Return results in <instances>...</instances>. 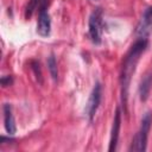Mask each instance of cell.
<instances>
[{
    "instance_id": "6da1fadb",
    "label": "cell",
    "mask_w": 152,
    "mask_h": 152,
    "mask_svg": "<svg viewBox=\"0 0 152 152\" xmlns=\"http://www.w3.org/2000/svg\"><path fill=\"white\" fill-rule=\"evenodd\" d=\"M147 48V39H140L138 38L137 42L131 46L129 51L125 56L122 69H121V76H120V84H121V97L124 106H127V99H128V89L131 78L135 71L137 64L140 59L141 53Z\"/></svg>"
},
{
    "instance_id": "7a4b0ae2",
    "label": "cell",
    "mask_w": 152,
    "mask_h": 152,
    "mask_svg": "<svg viewBox=\"0 0 152 152\" xmlns=\"http://www.w3.org/2000/svg\"><path fill=\"white\" fill-rule=\"evenodd\" d=\"M152 125V114L147 112L141 120V125L137 134L134 135L132 140V145L129 147L131 151H146L147 147V138H148V132Z\"/></svg>"
},
{
    "instance_id": "3957f363",
    "label": "cell",
    "mask_w": 152,
    "mask_h": 152,
    "mask_svg": "<svg viewBox=\"0 0 152 152\" xmlns=\"http://www.w3.org/2000/svg\"><path fill=\"white\" fill-rule=\"evenodd\" d=\"M102 32H103L102 11L100 8H97L89 17V36H90L91 40L95 44H100L101 43Z\"/></svg>"
},
{
    "instance_id": "277c9868",
    "label": "cell",
    "mask_w": 152,
    "mask_h": 152,
    "mask_svg": "<svg viewBox=\"0 0 152 152\" xmlns=\"http://www.w3.org/2000/svg\"><path fill=\"white\" fill-rule=\"evenodd\" d=\"M152 32V6L147 7L137 26V36L140 39H148Z\"/></svg>"
},
{
    "instance_id": "5b68a950",
    "label": "cell",
    "mask_w": 152,
    "mask_h": 152,
    "mask_svg": "<svg viewBox=\"0 0 152 152\" xmlns=\"http://www.w3.org/2000/svg\"><path fill=\"white\" fill-rule=\"evenodd\" d=\"M101 96H102V88H101V84L99 82H96L94 84V88L90 93V96H89V100L87 103V115L90 121L93 120V118L95 116V114L97 112V108L101 102Z\"/></svg>"
},
{
    "instance_id": "8992f818",
    "label": "cell",
    "mask_w": 152,
    "mask_h": 152,
    "mask_svg": "<svg viewBox=\"0 0 152 152\" xmlns=\"http://www.w3.org/2000/svg\"><path fill=\"white\" fill-rule=\"evenodd\" d=\"M50 30H51V19H50V14L46 11V7L44 5L39 10L37 32H38V34H40L43 37H46V36L50 34Z\"/></svg>"
},
{
    "instance_id": "52a82bcc",
    "label": "cell",
    "mask_w": 152,
    "mask_h": 152,
    "mask_svg": "<svg viewBox=\"0 0 152 152\" xmlns=\"http://www.w3.org/2000/svg\"><path fill=\"white\" fill-rule=\"evenodd\" d=\"M120 126H121V112L120 108H116L114 120H113V126H112V132H110V139H109V147L108 151H115L118 140H119V132H120Z\"/></svg>"
},
{
    "instance_id": "ba28073f",
    "label": "cell",
    "mask_w": 152,
    "mask_h": 152,
    "mask_svg": "<svg viewBox=\"0 0 152 152\" xmlns=\"http://www.w3.org/2000/svg\"><path fill=\"white\" fill-rule=\"evenodd\" d=\"M4 124H5V129L8 133V135H13L17 131V126H15L14 116L12 113V108L7 103L4 104Z\"/></svg>"
},
{
    "instance_id": "9c48e42d",
    "label": "cell",
    "mask_w": 152,
    "mask_h": 152,
    "mask_svg": "<svg viewBox=\"0 0 152 152\" xmlns=\"http://www.w3.org/2000/svg\"><path fill=\"white\" fill-rule=\"evenodd\" d=\"M151 88H152V75L147 74V75H145V77L141 80L140 86H139V96H140V100H141L142 102H145V101L148 99Z\"/></svg>"
},
{
    "instance_id": "30bf717a",
    "label": "cell",
    "mask_w": 152,
    "mask_h": 152,
    "mask_svg": "<svg viewBox=\"0 0 152 152\" xmlns=\"http://www.w3.org/2000/svg\"><path fill=\"white\" fill-rule=\"evenodd\" d=\"M48 68H49V71H50V75L52 77L53 81H57L58 78V70H57V62L53 57V55H51L48 59Z\"/></svg>"
},
{
    "instance_id": "8fae6325",
    "label": "cell",
    "mask_w": 152,
    "mask_h": 152,
    "mask_svg": "<svg viewBox=\"0 0 152 152\" xmlns=\"http://www.w3.org/2000/svg\"><path fill=\"white\" fill-rule=\"evenodd\" d=\"M39 4H45V0H30L28 5H27V7H26V18L31 17L32 12L37 8V6H38Z\"/></svg>"
},
{
    "instance_id": "7c38bea8",
    "label": "cell",
    "mask_w": 152,
    "mask_h": 152,
    "mask_svg": "<svg viewBox=\"0 0 152 152\" xmlns=\"http://www.w3.org/2000/svg\"><path fill=\"white\" fill-rule=\"evenodd\" d=\"M12 82H13V80H12L11 76H4V77H1V84H2V87H8V86L12 84Z\"/></svg>"
}]
</instances>
